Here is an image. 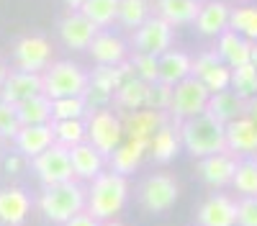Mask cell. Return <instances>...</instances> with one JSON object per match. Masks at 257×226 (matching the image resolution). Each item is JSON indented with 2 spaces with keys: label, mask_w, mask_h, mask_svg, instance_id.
I'll return each instance as SVG.
<instances>
[{
  "label": "cell",
  "mask_w": 257,
  "mask_h": 226,
  "mask_svg": "<svg viewBox=\"0 0 257 226\" xmlns=\"http://www.w3.org/2000/svg\"><path fill=\"white\" fill-rule=\"evenodd\" d=\"M128 200V180L126 175H118L113 170L100 172L95 180H90L88 190V213H93L98 221H111Z\"/></svg>",
  "instance_id": "obj_3"
},
{
  "label": "cell",
  "mask_w": 257,
  "mask_h": 226,
  "mask_svg": "<svg viewBox=\"0 0 257 226\" xmlns=\"http://www.w3.org/2000/svg\"><path fill=\"white\" fill-rule=\"evenodd\" d=\"M31 213V198L21 188L0 190V223L6 226H24Z\"/></svg>",
  "instance_id": "obj_20"
},
{
  "label": "cell",
  "mask_w": 257,
  "mask_h": 226,
  "mask_svg": "<svg viewBox=\"0 0 257 226\" xmlns=\"http://www.w3.org/2000/svg\"><path fill=\"white\" fill-rule=\"evenodd\" d=\"M88 52L98 65H121L128 57V44L111 31H98V36L90 41Z\"/></svg>",
  "instance_id": "obj_21"
},
{
  "label": "cell",
  "mask_w": 257,
  "mask_h": 226,
  "mask_svg": "<svg viewBox=\"0 0 257 226\" xmlns=\"http://www.w3.org/2000/svg\"><path fill=\"white\" fill-rule=\"evenodd\" d=\"M157 62H160V82H167V85H178L180 80L193 75V57H188L185 52L167 49L165 54L157 57Z\"/></svg>",
  "instance_id": "obj_26"
},
{
  "label": "cell",
  "mask_w": 257,
  "mask_h": 226,
  "mask_svg": "<svg viewBox=\"0 0 257 226\" xmlns=\"http://www.w3.org/2000/svg\"><path fill=\"white\" fill-rule=\"evenodd\" d=\"M39 211L44 213L52 223L64 226L77 213L88 211V193L82 190L77 180L57 182V185H44V190L39 195Z\"/></svg>",
  "instance_id": "obj_1"
},
{
  "label": "cell",
  "mask_w": 257,
  "mask_h": 226,
  "mask_svg": "<svg viewBox=\"0 0 257 226\" xmlns=\"http://www.w3.org/2000/svg\"><path fill=\"white\" fill-rule=\"evenodd\" d=\"M237 226H257V198L237 200Z\"/></svg>",
  "instance_id": "obj_41"
},
{
  "label": "cell",
  "mask_w": 257,
  "mask_h": 226,
  "mask_svg": "<svg viewBox=\"0 0 257 226\" xmlns=\"http://www.w3.org/2000/svg\"><path fill=\"white\" fill-rule=\"evenodd\" d=\"M39 93H44V77L39 72H24V70H16V72H8L6 82L0 85V100L6 103H24Z\"/></svg>",
  "instance_id": "obj_12"
},
{
  "label": "cell",
  "mask_w": 257,
  "mask_h": 226,
  "mask_svg": "<svg viewBox=\"0 0 257 226\" xmlns=\"http://www.w3.org/2000/svg\"><path fill=\"white\" fill-rule=\"evenodd\" d=\"M180 149H183L180 126L173 129L170 123H165V126H162L152 139H149V154H152L157 162H170V159H175Z\"/></svg>",
  "instance_id": "obj_29"
},
{
  "label": "cell",
  "mask_w": 257,
  "mask_h": 226,
  "mask_svg": "<svg viewBox=\"0 0 257 226\" xmlns=\"http://www.w3.org/2000/svg\"><path fill=\"white\" fill-rule=\"evenodd\" d=\"M244 113H247L252 121H257V95L247 100V111H244Z\"/></svg>",
  "instance_id": "obj_44"
},
{
  "label": "cell",
  "mask_w": 257,
  "mask_h": 226,
  "mask_svg": "<svg viewBox=\"0 0 257 226\" xmlns=\"http://www.w3.org/2000/svg\"><path fill=\"white\" fill-rule=\"evenodd\" d=\"M193 77H198L203 85L208 88V93H221L231 88V67L224 65L221 57L213 52H203L193 59Z\"/></svg>",
  "instance_id": "obj_11"
},
{
  "label": "cell",
  "mask_w": 257,
  "mask_h": 226,
  "mask_svg": "<svg viewBox=\"0 0 257 226\" xmlns=\"http://www.w3.org/2000/svg\"><path fill=\"white\" fill-rule=\"evenodd\" d=\"M16 144V152H21L24 157L34 159L41 152H47L52 144H54V131H52V123H36V126H21L18 134L13 136Z\"/></svg>",
  "instance_id": "obj_17"
},
{
  "label": "cell",
  "mask_w": 257,
  "mask_h": 226,
  "mask_svg": "<svg viewBox=\"0 0 257 226\" xmlns=\"http://www.w3.org/2000/svg\"><path fill=\"white\" fill-rule=\"evenodd\" d=\"M208 100H211L208 88L203 85L198 77L190 75V77L180 80L178 85L173 88V103H170V111L167 113L173 116L175 121H188L193 116L206 113Z\"/></svg>",
  "instance_id": "obj_5"
},
{
  "label": "cell",
  "mask_w": 257,
  "mask_h": 226,
  "mask_svg": "<svg viewBox=\"0 0 257 226\" xmlns=\"http://www.w3.org/2000/svg\"><path fill=\"white\" fill-rule=\"evenodd\" d=\"M132 65H134V75L147 80V82H157L160 80V62L155 54H142L137 52L132 57Z\"/></svg>",
  "instance_id": "obj_39"
},
{
  "label": "cell",
  "mask_w": 257,
  "mask_h": 226,
  "mask_svg": "<svg viewBox=\"0 0 257 226\" xmlns=\"http://www.w3.org/2000/svg\"><path fill=\"white\" fill-rule=\"evenodd\" d=\"M100 226H123V223H118V221H113V218H111V221H103Z\"/></svg>",
  "instance_id": "obj_48"
},
{
  "label": "cell",
  "mask_w": 257,
  "mask_h": 226,
  "mask_svg": "<svg viewBox=\"0 0 257 226\" xmlns=\"http://www.w3.org/2000/svg\"><path fill=\"white\" fill-rule=\"evenodd\" d=\"M21 129V121H18V111L13 103H6L0 100V134L6 139H13Z\"/></svg>",
  "instance_id": "obj_40"
},
{
  "label": "cell",
  "mask_w": 257,
  "mask_h": 226,
  "mask_svg": "<svg viewBox=\"0 0 257 226\" xmlns=\"http://www.w3.org/2000/svg\"><path fill=\"white\" fill-rule=\"evenodd\" d=\"M231 90L244 100L257 95V67L252 65V62L231 70Z\"/></svg>",
  "instance_id": "obj_37"
},
{
  "label": "cell",
  "mask_w": 257,
  "mask_h": 226,
  "mask_svg": "<svg viewBox=\"0 0 257 226\" xmlns=\"http://www.w3.org/2000/svg\"><path fill=\"white\" fill-rule=\"evenodd\" d=\"M165 123H167V113L152 111V108H139V111H132L123 118V134L128 139H144V141H149L165 126Z\"/></svg>",
  "instance_id": "obj_19"
},
{
  "label": "cell",
  "mask_w": 257,
  "mask_h": 226,
  "mask_svg": "<svg viewBox=\"0 0 257 226\" xmlns=\"http://www.w3.org/2000/svg\"><path fill=\"white\" fill-rule=\"evenodd\" d=\"M180 139L185 152L196 159L226 152V126L216 118H211L208 113L180 121Z\"/></svg>",
  "instance_id": "obj_2"
},
{
  "label": "cell",
  "mask_w": 257,
  "mask_h": 226,
  "mask_svg": "<svg viewBox=\"0 0 257 226\" xmlns=\"http://www.w3.org/2000/svg\"><path fill=\"white\" fill-rule=\"evenodd\" d=\"M229 29L237 31L244 39H249V41H257V8L254 6H237V8H231Z\"/></svg>",
  "instance_id": "obj_35"
},
{
  "label": "cell",
  "mask_w": 257,
  "mask_h": 226,
  "mask_svg": "<svg viewBox=\"0 0 257 226\" xmlns=\"http://www.w3.org/2000/svg\"><path fill=\"white\" fill-rule=\"evenodd\" d=\"M121 139H123V121L116 113L105 111V108L90 113V118H88V141L100 154L111 157L113 149L121 144Z\"/></svg>",
  "instance_id": "obj_8"
},
{
  "label": "cell",
  "mask_w": 257,
  "mask_h": 226,
  "mask_svg": "<svg viewBox=\"0 0 257 226\" xmlns=\"http://www.w3.org/2000/svg\"><path fill=\"white\" fill-rule=\"evenodd\" d=\"M252 65L257 67V41H254V44H252Z\"/></svg>",
  "instance_id": "obj_47"
},
{
  "label": "cell",
  "mask_w": 257,
  "mask_h": 226,
  "mask_svg": "<svg viewBox=\"0 0 257 226\" xmlns=\"http://www.w3.org/2000/svg\"><path fill=\"white\" fill-rule=\"evenodd\" d=\"M252 44L254 41L226 29L221 36H216V54L221 57L224 65H229L234 70V67H242V65H249L252 62Z\"/></svg>",
  "instance_id": "obj_18"
},
{
  "label": "cell",
  "mask_w": 257,
  "mask_h": 226,
  "mask_svg": "<svg viewBox=\"0 0 257 226\" xmlns=\"http://www.w3.org/2000/svg\"><path fill=\"white\" fill-rule=\"evenodd\" d=\"M229 16H231V8L224 0H208V3H201V11L196 16V29L203 36L216 39L229 29Z\"/></svg>",
  "instance_id": "obj_23"
},
{
  "label": "cell",
  "mask_w": 257,
  "mask_h": 226,
  "mask_svg": "<svg viewBox=\"0 0 257 226\" xmlns=\"http://www.w3.org/2000/svg\"><path fill=\"white\" fill-rule=\"evenodd\" d=\"M82 3H85V0H64V6H67L70 11H80Z\"/></svg>",
  "instance_id": "obj_45"
},
{
  "label": "cell",
  "mask_w": 257,
  "mask_h": 226,
  "mask_svg": "<svg viewBox=\"0 0 257 226\" xmlns=\"http://www.w3.org/2000/svg\"><path fill=\"white\" fill-rule=\"evenodd\" d=\"M16 70L24 72H44L52 65V44L44 36H21L13 47Z\"/></svg>",
  "instance_id": "obj_10"
},
{
  "label": "cell",
  "mask_w": 257,
  "mask_h": 226,
  "mask_svg": "<svg viewBox=\"0 0 257 226\" xmlns=\"http://www.w3.org/2000/svg\"><path fill=\"white\" fill-rule=\"evenodd\" d=\"M173 88L175 85H167V82H149V98H147V108L152 111H170V103H173Z\"/></svg>",
  "instance_id": "obj_38"
},
{
  "label": "cell",
  "mask_w": 257,
  "mask_h": 226,
  "mask_svg": "<svg viewBox=\"0 0 257 226\" xmlns=\"http://www.w3.org/2000/svg\"><path fill=\"white\" fill-rule=\"evenodd\" d=\"M254 198H257V195H254Z\"/></svg>",
  "instance_id": "obj_51"
},
{
  "label": "cell",
  "mask_w": 257,
  "mask_h": 226,
  "mask_svg": "<svg viewBox=\"0 0 257 226\" xmlns=\"http://www.w3.org/2000/svg\"><path fill=\"white\" fill-rule=\"evenodd\" d=\"M231 188L242 198H254L257 195V162L252 157L239 159L237 172H234V180H231Z\"/></svg>",
  "instance_id": "obj_33"
},
{
  "label": "cell",
  "mask_w": 257,
  "mask_h": 226,
  "mask_svg": "<svg viewBox=\"0 0 257 226\" xmlns=\"http://www.w3.org/2000/svg\"><path fill=\"white\" fill-rule=\"evenodd\" d=\"M6 77H8V67H6V62L0 59V85L6 82Z\"/></svg>",
  "instance_id": "obj_46"
},
{
  "label": "cell",
  "mask_w": 257,
  "mask_h": 226,
  "mask_svg": "<svg viewBox=\"0 0 257 226\" xmlns=\"http://www.w3.org/2000/svg\"><path fill=\"white\" fill-rule=\"evenodd\" d=\"M178 198H180V185H178V180L173 175H167V172L149 175L142 182V188H139V203L149 213L170 211Z\"/></svg>",
  "instance_id": "obj_6"
},
{
  "label": "cell",
  "mask_w": 257,
  "mask_h": 226,
  "mask_svg": "<svg viewBox=\"0 0 257 226\" xmlns=\"http://www.w3.org/2000/svg\"><path fill=\"white\" fill-rule=\"evenodd\" d=\"M98 26L82 11H70L59 21V39L70 49H88L90 41L98 36Z\"/></svg>",
  "instance_id": "obj_13"
},
{
  "label": "cell",
  "mask_w": 257,
  "mask_h": 226,
  "mask_svg": "<svg viewBox=\"0 0 257 226\" xmlns=\"http://www.w3.org/2000/svg\"><path fill=\"white\" fill-rule=\"evenodd\" d=\"M147 18H152V6H149V0H118L116 24H121L123 29L137 31Z\"/></svg>",
  "instance_id": "obj_32"
},
{
  "label": "cell",
  "mask_w": 257,
  "mask_h": 226,
  "mask_svg": "<svg viewBox=\"0 0 257 226\" xmlns=\"http://www.w3.org/2000/svg\"><path fill=\"white\" fill-rule=\"evenodd\" d=\"M21 126H36V123H52V98L47 93H39L16 106Z\"/></svg>",
  "instance_id": "obj_30"
},
{
  "label": "cell",
  "mask_w": 257,
  "mask_h": 226,
  "mask_svg": "<svg viewBox=\"0 0 257 226\" xmlns=\"http://www.w3.org/2000/svg\"><path fill=\"white\" fill-rule=\"evenodd\" d=\"M90 111L85 95H67L52 100V121H67V118H85Z\"/></svg>",
  "instance_id": "obj_34"
},
{
  "label": "cell",
  "mask_w": 257,
  "mask_h": 226,
  "mask_svg": "<svg viewBox=\"0 0 257 226\" xmlns=\"http://www.w3.org/2000/svg\"><path fill=\"white\" fill-rule=\"evenodd\" d=\"M54 141L62 147L72 149L75 144L88 141V121L85 118H67V121H52Z\"/></svg>",
  "instance_id": "obj_31"
},
{
  "label": "cell",
  "mask_w": 257,
  "mask_h": 226,
  "mask_svg": "<svg viewBox=\"0 0 257 226\" xmlns=\"http://www.w3.org/2000/svg\"><path fill=\"white\" fill-rule=\"evenodd\" d=\"M226 152L234 157L257 154V121H252L247 113L226 123Z\"/></svg>",
  "instance_id": "obj_15"
},
{
  "label": "cell",
  "mask_w": 257,
  "mask_h": 226,
  "mask_svg": "<svg viewBox=\"0 0 257 226\" xmlns=\"http://www.w3.org/2000/svg\"><path fill=\"white\" fill-rule=\"evenodd\" d=\"M70 159H72L75 180H95L103 172V164H105V154H100L90 141L75 144L70 149Z\"/></svg>",
  "instance_id": "obj_22"
},
{
  "label": "cell",
  "mask_w": 257,
  "mask_h": 226,
  "mask_svg": "<svg viewBox=\"0 0 257 226\" xmlns=\"http://www.w3.org/2000/svg\"><path fill=\"white\" fill-rule=\"evenodd\" d=\"M31 167H34V175L39 177L41 185H57V182L75 180L70 149L62 147V144H57V141L47 152H41L39 157L31 159Z\"/></svg>",
  "instance_id": "obj_7"
},
{
  "label": "cell",
  "mask_w": 257,
  "mask_h": 226,
  "mask_svg": "<svg viewBox=\"0 0 257 226\" xmlns=\"http://www.w3.org/2000/svg\"><path fill=\"white\" fill-rule=\"evenodd\" d=\"M144 154H149V141H144V139H126L108 157L111 159V170L118 172V175H132L142 164Z\"/></svg>",
  "instance_id": "obj_24"
},
{
  "label": "cell",
  "mask_w": 257,
  "mask_h": 226,
  "mask_svg": "<svg viewBox=\"0 0 257 226\" xmlns=\"http://www.w3.org/2000/svg\"><path fill=\"white\" fill-rule=\"evenodd\" d=\"M244 111H247V100L239 98L231 88L229 90H221V93H213L211 100H208V108H206V113L211 118H216L219 123H224V126H226V123H231L234 118L244 116Z\"/></svg>",
  "instance_id": "obj_25"
},
{
  "label": "cell",
  "mask_w": 257,
  "mask_h": 226,
  "mask_svg": "<svg viewBox=\"0 0 257 226\" xmlns=\"http://www.w3.org/2000/svg\"><path fill=\"white\" fill-rule=\"evenodd\" d=\"M198 226H237V200L216 193L201 203Z\"/></svg>",
  "instance_id": "obj_16"
},
{
  "label": "cell",
  "mask_w": 257,
  "mask_h": 226,
  "mask_svg": "<svg viewBox=\"0 0 257 226\" xmlns=\"http://www.w3.org/2000/svg\"><path fill=\"white\" fill-rule=\"evenodd\" d=\"M3 147H6V136L0 134V152H3Z\"/></svg>",
  "instance_id": "obj_49"
},
{
  "label": "cell",
  "mask_w": 257,
  "mask_h": 226,
  "mask_svg": "<svg viewBox=\"0 0 257 226\" xmlns=\"http://www.w3.org/2000/svg\"><path fill=\"white\" fill-rule=\"evenodd\" d=\"M103 221H98L93 213H88V211H82V213H77L75 218H70L64 226H100Z\"/></svg>",
  "instance_id": "obj_43"
},
{
  "label": "cell",
  "mask_w": 257,
  "mask_h": 226,
  "mask_svg": "<svg viewBox=\"0 0 257 226\" xmlns=\"http://www.w3.org/2000/svg\"><path fill=\"white\" fill-rule=\"evenodd\" d=\"M147 98H149V82L142 80V77H128L126 82H121L118 90L113 93V100L118 103V108L123 111H139V108H147Z\"/></svg>",
  "instance_id": "obj_28"
},
{
  "label": "cell",
  "mask_w": 257,
  "mask_h": 226,
  "mask_svg": "<svg viewBox=\"0 0 257 226\" xmlns=\"http://www.w3.org/2000/svg\"><path fill=\"white\" fill-rule=\"evenodd\" d=\"M44 77V93L54 98H67V95H82L90 85V75L75 62H52L41 72Z\"/></svg>",
  "instance_id": "obj_4"
},
{
  "label": "cell",
  "mask_w": 257,
  "mask_h": 226,
  "mask_svg": "<svg viewBox=\"0 0 257 226\" xmlns=\"http://www.w3.org/2000/svg\"><path fill=\"white\" fill-rule=\"evenodd\" d=\"M173 29L175 26H170L165 18L160 16H152V18H147L144 24L134 31V49L142 52V54H165L167 49H173Z\"/></svg>",
  "instance_id": "obj_9"
},
{
  "label": "cell",
  "mask_w": 257,
  "mask_h": 226,
  "mask_svg": "<svg viewBox=\"0 0 257 226\" xmlns=\"http://www.w3.org/2000/svg\"><path fill=\"white\" fill-rule=\"evenodd\" d=\"M26 162H29V157H24L21 152H16V154H8V157H6L3 167H6L8 175H18V172L26 170Z\"/></svg>",
  "instance_id": "obj_42"
},
{
  "label": "cell",
  "mask_w": 257,
  "mask_h": 226,
  "mask_svg": "<svg viewBox=\"0 0 257 226\" xmlns=\"http://www.w3.org/2000/svg\"><path fill=\"white\" fill-rule=\"evenodd\" d=\"M80 11L88 16L98 29H105V26H111L118 16V0H85Z\"/></svg>",
  "instance_id": "obj_36"
},
{
  "label": "cell",
  "mask_w": 257,
  "mask_h": 226,
  "mask_svg": "<svg viewBox=\"0 0 257 226\" xmlns=\"http://www.w3.org/2000/svg\"><path fill=\"white\" fill-rule=\"evenodd\" d=\"M237 164H239V157H234L231 152H219V154L198 159V175L211 188H226L234 180Z\"/></svg>",
  "instance_id": "obj_14"
},
{
  "label": "cell",
  "mask_w": 257,
  "mask_h": 226,
  "mask_svg": "<svg viewBox=\"0 0 257 226\" xmlns=\"http://www.w3.org/2000/svg\"><path fill=\"white\" fill-rule=\"evenodd\" d=\"M252 159H254V162H257V154H254V157H252Z\"/></svg>",
  "instance_id": "obj_50"
},
{
  "label": "cell",
  "mask_w": 257,
  "mask_h": 226,
  "mask_svg": "<svg viewBox=\"0 0 257 226\" xmlns=\"http://www.w3.org/2000/svg\"><path fill=\"white\" fill-rule=\"evenodd\" d=\"M157 16L165 18L170 26L196 24V16L201 11V0H157Z\"/></svg>",
  "instance_id": "obj_27"
}]
</instances>
